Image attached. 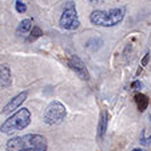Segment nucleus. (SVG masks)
Masks as SVG:
<instances>
[{
	"mask_svg": "<svg viewBox=\"0 0 151 151\" xmlns=\"http://www.w3.org/2000/svg\"><path fill=\"white\" fill-rule=\"evenodd\" d=\"M6 151H47V139L40 134L15 137L7 142Z\"/></svg>",
	"mask_w": 151,
	"mask_h": 151,
	"instance_id": "f257e3e1",
	"label": "nucleus"
},
{
	"mask_svg": "<svg viewBox=\"0 0 151 151\" xmlns=\"http://www.w3.org/2000/svg\"><path fill=\"white\" fill-rule=\"evenodd\" d=\"M124 8H112L109 11L96 9L90 15V22L100 27H114L122 23L124 17Z\"/></svg>",
	"mask_w": 151,
	"mask_h": 151,
	"instance_id": "f03ea898",
	"label": "nucleus"
},
{
	"mask_svg": "<svg viewBox=\"0 0 151 151\" xmlns=\"http://www.w3.org/2000/svg\"><path fill=\"white\" fill-rule=\"evenodd\" d=\"M29 123H31V111L28 109H22L15 112L14 115H11L1 124L0 131L3 134H12V132L24 130Z\"/></svg>",
	"mask_w": 151,
	"mask_h": 151,
	"instance_id": "7ed1b4c3",
	"label": "nucleus"
},
{
	"mask_svg": "<svg viewBox=\"0 0 151 151\" xmlns=\"http://www.w3.org/2000/svg\"><path fill=\"white\" fill-rule=\"evenodd\" d=\"M59 24L63 29L67 31H75L79 28L80 26V20L78 16V11H76V6L74 1H67L64 8H63L62 16L59 19Z\"/></svg>",
	"mask_w": 151,
	"mask_h": 151,
	"instance_id": "20e7f679",
	"label": "nucleus"
},
{
	"mask_svg": "<svg viewBox=\"0 0 151 151\" xmlns=\"http://www.w3.org/2000/svg\"><path fill=\"white\" fill-rule=\"evenodd\" d=\"M66 115H67V110L64 107V104L60 103L59 100H54V102H51L47 106L44 115H43V120L48 126L60 124L64 120Z\"/></svg>",
	"mask_w": 151,
	"mask_h": 151,
	"instance_id": "39448f33",
	"label": "nucleus"
},
{
	"mask_svg": "<svg viewBox=\"0 0 151 151\" xmlns=\"http://www.w3.org/2000/svg\"><path fill=\"white\" fill-rule=\"evenodd\" d=\"M67 64H68L70 68L82 80H86V82L90 80V72H88V70H87V67H86V64L83 63V60L80 59L79 56H76V55L70 56V59L67 60Z\"/></svg>",
	"mask_w": 151,
	"mask_h": 151,
	"instance_id": "423d86ee",
	"label": "nucleus"
},
{
	"mask_svg": "<svg viewBox=\"0 0 151 151\" xmlns=\"http://www.w3.org/2000/svg\"><path fill=\"white\" fill-rule=\"evenodd\" d=\"M27 96H28V92L27 91L20 92L19 95H16L14 99H11L6 106H4V109L1 110V114H11V112H14L15 110H17L20 106L23 104V102H26Z\"/></svg>",
	"mask_w": 151,
	"mask_h": 151,
	"instance_id": "0eeeda50",
	"label": "nucleus"
},
{
	"mask_svg": "<svg viewBox=\"0 0 151 151\" xmlns=\"http://www.w3.org/2000/svg\"><path fill=\"white\" fill-rule=\"evenodd\" d=\"M12 83L11 70L7 64H0V90L8 88Z\"/></svg>",
	"mask_w": 151,
	"mask_h": 151,
	"instance_id": "6e6552de",
	"label": "nucleus"
},
{
	"mask_svg": "<svg viewBox=\"0 0 151 151\" xmlns=\"http://www.w3.org/2000/svg\"><path fill=\"white\" fill-rule=\"evenodd\" d=\"M109 116L104 111L100 114L99 116V123H98V139L102 140L103 137L106 135V131H107V124H109Z\"/></svg>",
	"mask_w": 151,
	"mask_h": 151,
	"instance_id": "1a4fd4ad",
	"label": "nucleus"
},
{
	"mask_svg": "<svg viewBox=\"0 0 151 151\" xmlns=\"http://www.w3.org/2000/svg\"><path fill=\"white\" fill-rule=\"evenodd\" d=\"M135 102H137V106H138V109H139V111L143 112L148 106V98L143 94H137L135 95Z\"/></svg>",
	"mask_w": 151,
	"mask_h": 151,
	"instance_id": "9d476101",
	"label": "nucleus"
},
{
	"mask_svg": "<svg viewBox=\"0 0 151 151\" xmlns=\"http://www.w3.org/2000/svg\"><path fill=\"white\" fill-rule=\"evenodd\" d=\"M31 28H32V20L31 19H24V20H22V22H20V24H19V27H17L16 32L19 35L20 34H27V32H28Z\"/></svg>",
	"mask_w": 151,
	"mask_h": 151,
	"instance_id": "9b49d317",
	"label": "nucleus"
},
{
	"mask_svg": "<svg viewBox=\"0 0 151 151\" xmlns=\"http://www.w3.org/2000/svg\"><path fill=\"white\" fill-rule=\"evenodd\" d=\"M42 35H43V32H42V29H40L39 27H32V31H31V34H29L28 42H34L35 39L40 37Z\"/></svg>",
	"mask_w": 151,
	"mask_h": 151,
	"instance_id": "f8f14e48",
	"label": "nucleus"
},
{
	"mask_svg": "<svg viewBox=\"0 0 151 151\" xmlns=\"http://www.w3.org/2000/svg\"><path fill=\"white\" fill-rule=\"evenodd\" d=\"M15 8L19 14H24L27 11V6L23 3V0H16V3H15Z\"/></svg>",
	"mask_w": 151,
	"mask_h": 151,
	"instance_id": "ddd939ff",
	"label": "nucleus"
},
{
	"mask_svg": "<svg viewBox=\"0 0 151 151\" xmlns=\"http://www.w3.org/2000/svg\"><path fill=\"white\" fill-rule=\"evenodd\" d=\"M148 60H150V52H147V54L145 55V58H143V60H142V66H143V67L147 66Z\"/></svg>",
	"mask_w": 151,
	"mask_h": 151,
	"instance_id": "4468645a",
	"label": "nucleus"
},
{
	"mask_svg": "<svg viewBox=\"0 0 151 151\" xmlns=\"http://www.w3.org/2000/svg\"><path fill=\"white\" fill-rule=\"evenodd\" d=\"M140 87H142V83L138 82V80H137V82L132 83V88H134V90H139Z\"/></svg>",
	"mask_w": 151,
	"mask_h": 151,
	"instance_id": "2eb2a0df",
	"label": "nucleus"
},
{
	"mask_svg": "<svg viewBox=\"0 0 151 151\" xmlns=\"http://www.w3.org/2000/svg\"><path fill=\"white\" fill-rule=\"evenodd\" d=\"M104 1L106 0H90V3H92V4H102Z\"/></svg>",
	"mask_w": 151,
	"mask_h": 151,
	"instance_id": "dca6fc26",
	"label": "nucleus"
},
{
	"mask_svg": "<svg viewBox=\"0 0 151 151\" xmlns=\"http://www.w3.org/2000/svg\"><path fill=\"white\" fill-rule=\"evenodd\" d=\"M132 151H142V150H140V148H134Z\"/></svg>",
	"mask_w": 151,
	"mask_h": 151,
	"instance_id": "f3484780",
	"label": "nucleus"
}]
</instances>
